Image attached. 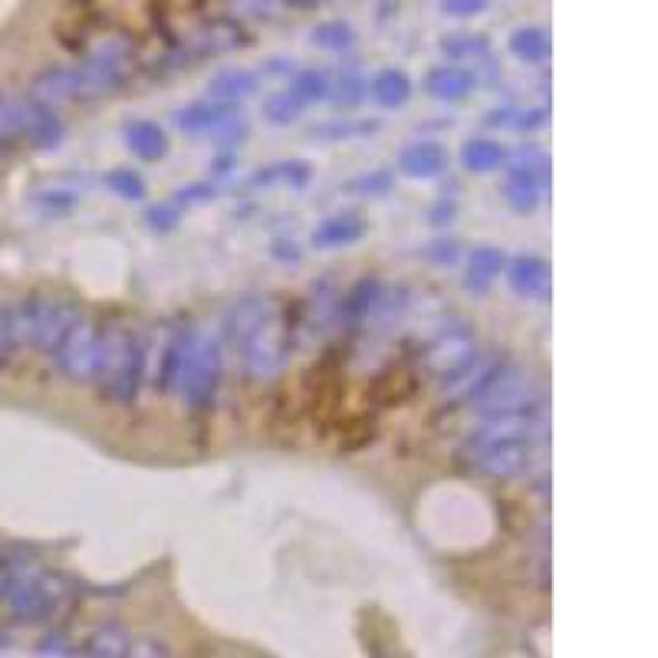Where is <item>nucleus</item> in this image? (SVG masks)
<instances>
[{
    "label": "nucleus",
    "instance_id": "nucleus-18",
    "mask_svg": "<svg viewBox=\"0 0 658 658\" xmlns=\"http://www.w3.org/2000/svg\"><path fill=\"white\" fill-rule=\"evenodd\" d=\"M471 89H475V77L461 67H438L425 80V92L441 102H461L471 96Z\"/></svg>",
    "mask_w": 658,
    "mask_h": 658
},
{
    "label": "nucleus",
    "instance_id": "nucleus-22",
    "mask_svg": "<svg viewBox=\"0 0 658 658\" xmlns=\"http://www.w3.org/2000/svg\"><path fill=\"white\" fill-rule=\"evenodd\" d=\"M245 43V33L241 27L228 23V20H218L211 27H205L198 37H195V57H218V53H228L235 47Z\"/></svg>",
    "mask_w": 658,
    "mask_h": 658
},
{
    "label": "nucleus",
    "instance_id": "nucleus-9",
    "mask_svg": "<svg viewBox=\"0 0 658 658\" xmlns=\"http://www.w3.org/2000/svg\"><path fill=\"white\" fill-rule=\"evenodd\" d=\"M475 356H478V342H475L471 329L458 327L441 332V336H435V339L425 346L418 366H421V372H428V376L448 379L451 372H458V369H461L465 362H471Z\"/></svg>",
    "mask_w": 658,
    "mask_h": 658
},
{
    "label": "nucleus",
    "instance_id": "nucleus-33",
    "mask_svg": "<svg viewBox=\"0 0 658 658\" xmlns=\"http://www.w3.org/2000/svg\"><path fill=\"white\" fill-rule=\"evenodd\" d=\"M379 122H352V119H336L327 126H313L310 139H323V142H342V139H356V136H369L376 132Z\"/></svg>",
    "mask_w": 658,
    "mask_h": 658
},
{
    "label": "nucleus",
    "instance_id": "nucleus-53",
    "mask_svg": "<svg viewBox=\"0 0 658 658\" xmlns=\"http://www.w3.org/2000/svg\"><path fill=\"white\" fill-rule=\"evenodd\" d=\"M7 646H10V639H7V636H3V632H0V652H3V649H7Z\"/></svg>",
    "mask_w": 658,
    "mask_h": 658
},
{
    "label": "nucleus",
    "instance_id": "nucleus-8",
    "mask_svg": "<svg viewBox=\"0 0 658 658\" xmlns=\"http://www.w3.org/2000/svg\"><path fill=\"white\" fill-rule=\"evenodd\" d=\"M53 359H57L60 372L73 382L96 379V369H99V329L96 323L80 317L73 329L63 336V342L53 349Z\"/></svg>",
    "mask_w": 658,
    "mask_h": 658
},
{
    "label": "nucleus",
    "instance_id": "nucleus-2",
    "mask_svg": "<svg viewBox=\"0 0 658 658\" xmlns=\"http://www.w3.org/2000/svg\"><path fill=\"white\" fill-rule=\"evenodd\" d=\"M126 80V63L116 57L96 60L89 67H53L43 70L30 82V99L47 102V106H63V102H86V99H102L116 86Z\"/></svg>",
    "mask_w": 658,
    "mask_h": 658
},
{
    "label": "nucleus",
    "instance_id": "nucleus-40",
    "mask_svg": "<svg viewBox=\"0 0 658 658\" xmlns=\"http://www.w3.org/2000/svg\"><path fill=\"white\" fill-rule=\"evenodd\" d=\"M313 43L323 47V50H346L352 43V30L342 27V23H323L313 30Z\"/></svg>",
    "mask_w": 658,
    "mask_h": 658
},
{
    "label": "nucleus",
    "instance_id": "nucleus-39",
    "mask_svg": "<svg viewBox=\"0 0 658 658\" xmlns=\"http://www.w3.org/2000/svg\"><path fill=\"white\" fill-rule=\"evenodd\" d=\"M181 215H185V211H181L175 201H162V205H152V208L146 211V221H149L152 231L168 235V231H175V228L181 225Z\"/></svg>",
    "mask_w": 658,
    "mask_h": 658
},
{
    "label": "nucleus",
    "instance_id": "nucleus-27",
    "mask_svg": "<svg viewBox=\"0 0 658 658\" xmlns=\"http://www.w3.org/2000/svg\"><path fill=\"white\" fill-rule=\"evenodd\" d=\"M253 92H257V77L250 70H221L208 82V99H218V102H241Z\"/></svg>",
    "mask_w": 658,
    "mask_h": 658
},
{
    "label": "nucleus",
    "instance_id": "nucleus-45",
    "mask_svg": "<svg viewBox=\"0 0 658 658\" xmlns=\"http://www.w3.org/2000/svg\"><path fill=\"white\" fill-rule=\"evenodd\" d=\"M171 649L164 646L162 639H156V636H139V639H132L129 642V656H146V658H159L168 656Z\"/></svg>",
    "mask_w": 658,
    "mask_h": 658
},
{
    "label": "nucleus",
    "instance_id": "nucleus-31",
    "mask_svg": "<svg viewBox=\"0 0 658 658\" xmlns=\"http://www.w3.org/2000/svg\"><path fill=\"white\" fill-rule=\"evenodd\" d=\"M303 109H307V102L293 89H287V92H273L263 102V119L270 126H290V122H297L303 116Z\"/></svg>",
    "mask_w": 658,
    "mask_h": 658
},
{
    "label": "nucleus",
    "instance_id": "nucleus-43",
    "mask_svg": "<svg viewBox=\"0 0 658 658\" xmlns=\"http://www.w3.org/2000/svg\"><path fill=\"white\" fill-rule=\"evenodd\" d=\"M37 656H80V646H73L63 632H50L37 642Z\"/></svg>",
    "mask_w": 658,
    "mask_h": 658
},
{
    "label": "nucleus",
    "instance_id": "nucleus-51",
    "mask_svg": "<svg viewBox=\"0 0 658 658\" xmlns=\"http://www.w3.org/2000/svg\"><path fill=\"white\" fill-rule=\"evenodd\" d=\"M273 257H280V260H293V263L300 260L297 245H283V241H280V245H273Z\"/></svg>",
    "mask_w": 658,
    "mask_h": 658
},
{
    "label": "nucleus",
    "instance_id": "nucleus-15",
    "mask_svg": "<svg viewBox=\"0 0 658 658\" xmlns=\"http://www.w3.org/2000/svg\"><path fill=\"white\" fill-rule=\"evenodd\" d=\"M122 136H126V149L136 159H142V162H162L164 156H168V136H164V129L159 122L132 119V122H126Z\"/></svg>",
    "mask_w": 658,
    "mask_h": 658
},
{
    "label": "nucleus",
    "instance_id": "nucleus-28",
    "mask_svg": "<svg viewBox=\"0 0 658 658\" xmlns=\"http://www.w3.org/2000/svg\"><path fill=\"white\" fill-rule=\"evenodd\" d=\"M379 290H382V280H379V277H362V280L339 300V317L349 320V323L366 320L369 310H372V303H376V297H379Z\"/></svg>",
    "mask_w": 658,
    "mask_h": 658
},
{
    "label": "nucleus",
    "instance_id": "nucleus-37",
    "mask_svg": "<svg viewBox=\"0 0 658 658\" xmlns=\"http://www.w3.org/2000/svg\"><path fill=\"white\" fill-rule=\"evenodd\" d=\"M215 195H218V188L211 185V181H195V185H185V188H178L175 195H171V201L185 211V208H198V205H208V201H215Z\"/></svg>",
    "mask_w": 658,
    "mask_h": 658
},
{
    "label": "nucleus",
    "instance_id": "nucleus-20",
    "mask_svg": "<svg viewBox=\"0 0 658 658\" xmlns=\"http://www.w3.org/2000/svg\"><path fill=\"white\" fill-rule=\"evenodd\" d=\"M362 235H366L362 218H356V215H336V218H327V221L313 231V245L349 247L356 245V241H362Z\"/></svg>",
    "mask_w": 658,
    "mask_h": 658
},
{
    "label": "nucleus",
    "instance_id": "nucleus-42",
    "mask_svg": "<svg viewBox=\"0 0 658 658\" xmlns=\"http://www.w3.org/2000/svg\"><path fill=\"white\" fill-rule=\"evenodd\" d=\"M369 96V86L359 80V77H346V80L336 86V96H329L336 106H359L362 99Z\"/></svg>",
    "mask_w": 658,
    "mask_h": 658
},
{
    "label": "nucleus",
    "instance_id": "nucleus-13",
    "mask_svg": "<svg viewBox=\"0 0 658 658\" xmlns=\"http://www.w3.org/2000/svg\"><path fill=\"white\" fill-rule=\"evenodd\" d=\"M67 136V126L63 119L53 112V106L47 102H37V99H23V129H20V139H27L33 149H57Z\"/></svg>",
    "mask_w": 658,
    "mask_h": 658
},
{
    "label": "nucleus",
    "instance_id": "nucleus-6",
    "mask_svg": "<svg viewBox=\"0 0 658 658\" xmlns=\"http://www.w3.org/2000/svg\"><path fill=\"white\" fill-rule=\"evenodd\" d=\"M63 582L57 576H43V574H13L10 586L3 589V606L13 619L20 622H43L50 619L57 609H60V599H63Z\"/></svg>",
    "mask_w": 658,
    "mask_h": 658
},
{
    "label": "nucleus",
    "instance_id": "nucleus-32",
    "mask_svg": "<svg viewBox=\"0 0 658 658\" xmlns=\"http://www.w3.org/2000/svg\"><path fill=\"white\" fill-rule=\"evenodd\" d=\"M510 50H514V57L524 60V63H540V60L547 57L550 43H547V33H544V30L530 27V30H517V33H514Z\"/></svg>",
    "mask_w": 658,
    "mask_h": 658
},
{
    "label": "nucleus",
    "instance_id": "nucleus-29",
    "mask_svg": "<svg viewBox=\"0 0 658 658\" xmlns=\"http://www.w3.org/2000/svg\"><path fill=\"white\" fill-rule=\"evenodd\" d=\"M507 162V152L497 146V142H488V139H471L465 149H461V164L475 175H488V171H497L500 164Z\"/></svg>",
    "mask_w": 658,
    "mask_h": 658
},
{
    "label": "nucleus",
    "instance_id": "nucleus-30",
    "mask_svg": "<svg viewBox=\"0 0 658 658\" xmlns=\"http://www.w3.org/2000/svg\"><path fill=\"white\" fill-rule=\"evenodd\" d=\"M307 181H310V164L307 162H273L260 168L250 178L253 188H260V185H293V188H300Z\"/></svg>",
    "mask_w": 658,
    "mask_h": 658
},
{
    "label": "nucleus",
    "instance_id": "nucleus-36",
    "mask_svg": "<svg viewBox=\"0 0 658 658\" xmlns=\"http://www.w3.org/2000/svg\"><path fill=\"white\" fill-rule=\"evenodd\" d=\"M20 129H23V102L0 96V139L3 142L20 139Z\"/></svg>",
    "mask_w": 658,
    "mask_h": 658
},
{
    "label": "nucleus",
    "instance_id": "nucleus-49",
    "mask_svg": "<svg viewBox=\"0 0 658 658\" xmlns=\"http://www.w3.org/2000/svg\"><path fill=\"white\" fill-rule=\"evenodd\" d=\"M520 132H537V129H544L547 126V109H527V112H520L517 116V122H514Z\"/></svg>",
    "mask_w": 658,
    "mask_h": 658
},
{
    "label": "nucleus",
    "instance_id": "nucleus-48",
    "mask_svg": "<svg viewBox=\"0 0 658 658\" xmlns=\"http://www.w3.org/2000/svg\"><path fill=\"white\" fill-rule=\"evenodd\" d=\"M461 43H445V53H451V57H478V53H485V43L478 40V37H458Z\"/></svg>",
    "mask_w": 658,
    "mask_h": 658
},
{
    "label": "nucleus",
    "instance_id": "nucleus-50",
    "mask_svg": "<svg viewBox=\"0 0 658 658\" xmlns=\"http://www.w3.org/2000/svg\"><path fill=\"white\" fill-rule=\"evenodd\" d=\"M485 3L488 0H445V13H451V17H471V13L485 10Z\"/></svg>",
    "mask_w": 658,
    "mask_h": 658
},
{
    "label": "nucleus",
    "instance_id": "nucleus-38",
    "mask_svg": "<svg viewBox=\"0 0 658 658\" xmlns=\"http://www.w3.org/2000/svg\"><path fill=\"white\" fill-rule=\"evenodd\" d=\"M293 92L303 99V102H320V99H329V80L317 70H303L297 82H293Z\"/></svg>",
    "mask_w": 658,
    "mask_h": 658
},
{
    "label": "nucleus",
    "instance_id": "nucleus-46",
    "mask_svg": "<svg viewBox=\"0 0 658 658\" xmlns=\"http://www.w3.org/2000/svg\"><path fill=\"white\" fill-rule=\"evenodd\" d=\"M13 349H17V339H13V320H10V310H7V307H0V362H7Z\"/></svg>",
    "mask_w": 658,
    "mask_h": 658
},
{
    "label": "nucleus",
    "instance_id": "nucleus-17",
    "mask_svg": "<svg viewBox=\"0 0 658 658\" xmlns=\"http://www.w3.org/2000/svg\"><path fill=\"white\" fill-rule=\"evenodd\" d=\"M448 168V152L438 142H415L399 156V171L406 178H438Z\"/></svg>",
    "mask_w": 658,
    "mask_h": 658
},
{
    "label": "nucleus",
    "instance_id": "nucleus-16",
    "mask_svg": "<svg viewBox=\"0 0 658 658\" xmlns=\"http://www.w3.org/2000/svg\"><path fill=\"white\" fill-rule=\"evenodd\" d=\"M415 392H418V376L411 372L409 366H389V369L372 382V402L382 406V409L406 406Z\"/></svg>",
    "mask_w": 658,
    "mask_h": 658
},
{
    "label": "nucleus",
    "instance_id": "nucleus-21",
    "mask_svg": "<svg viewBox=\"0 0 658 658\" xmlns=\"http://www.w3.org/2000/svg\"><path fill=\"white\" fill-rule=\"evenodd\" d=\"M415 86L402 70H382L376 80L369 82V96L382 106V109H402L411 99Z\"/></svg>",
    "mask_w": 658,
    "mask_h": 658
},
{
    "label": "nucleus",
    "instance_id": "nucleus-19",
    "mask_svg": "<svg viewBox=\"0 0 658 658\" xmlns=\"http://www.w3.org/2000/svg\"><path fill=\"white\" fill-rule=\"evenodd\" d=\"M273 310H277V303H273V300H245V303H238V307L228 313V323H225V329H228V339H231L235 346H245L247 336L260 327Z\"/></svg>",
    "mask_w": 658,
    "mask_h": 658
},
{
    "label": "nucleus",
    "instance_id": "nucleus-3",
    "mask_svg": "<svg viewBox=\"0 0 658 658\" xmlns=\"http://www.w3.org/2000/svg\"><path fill=\"white\" fill-rule=\"evenodd\" d=\"M82 310L73 300L63 297H27L23 303H17L10 310L13 320V339L17 346H30L40 349L47 356H53V349L63 342V336L73 329V323L80 320Z\"/></svg>",
    "mask_w": 658,
    "mask_h": 658
},
{
    "label": "nucleus",
    "instance_id": "nucleus-24",
    "mask_svg": "<svg viewBox=\"0 0 658 658\" xmlns=\"http://www.w3.org/2000/svg\"><path fill=\"white\" fill-rule=\"evenodd\" d=\"M504 263H507L504 260V250H497V247H478L471 253V260H468V290L485 293L493 280L500 277Z\"/></svg>",
    "mask_w": 658,
    "mask_h": 658
},
{
    "label": "nucleus",
    "instance_id": "nucleus-5",
    "mask_svg": "<svg viewBox=\"0 0 658 658\" xmlns=\"http://www.w3.org/2000/svg\"><path fill=\"white\" fill-rule=\"evenodd\" d=\"M468 399L478 406L481 415L537 409V402L530 396V376L514 362H491L485 369V376L475 382Z\"/></svg>",
    "mask_w": 658,
    "mask_h": 658
},
{
    "label": "nucleus",
    "instance_id": "nucleus-34",
    "mask_svg": "<svg viewBox=\"0 0 658 658\" xmlns=\"http://www.w3.org/2000/svg\"><path fill=\"white\" fill-rule=\"evenodd\" d=\"M106 188H109L112 195H119L122 201H142V198H146V181H142V175L132 171V168H112V171L106 175Z\"/></svg>",
    "mask_w": 658,
    "mask_h": 658
},
{
    "label": "nucleus",
    "instance_id": "nucleus-47",
    "mask_svg": "<svg viewBox=\"0 0 658 658\" xmlns=\"http://www.w3.org/2000/svg\"><path fill=\"white\" fill-rule=\"evenodd\" d=\"M425 257H428L431 263H458L461 250H458L455 241H435V245H428Z\"/></svg>",
    "mask_w": 658,
    "mask_h": 658
},
{
    "label": "nucleus",
    "instance_id": "nucleus-1",
    "mask_svg": "<svg viewBox=\"0 0 658 658\" xmlns=\"http://www.w3.org/2000/svg\"><path fill=\"white\" fill-rule=\"evenodd\" d=\"M146 342L132 327H109L99 332L96 379L116 406H132L146 382Z\"/></svg>",
    "mask_w": 658,
    "mask_h": 658
},
{
    "label": "nucleus",
    "instance_id": "nucleus-25",
    "mask_svg": "<svg viewBox=\"0 0 658 658\" xmlns=\"http://www.w3.org/2000/svg\"><path fill=\"white\" fill-rule=\"evenodd\" d=\"M191 346H195V336H191V332H178V336L164 346L162 372H159V382H156L162 392L178 389V379H181V372H185V362H188V356H191Z\"/></svg>",
    "mask_w": 658,
    "mask_h": 658
},
{
    "label": "nucleus",
    "instance_id": "nucleus-54",
    "mask_svg": "<svg viewBox=\"0 0 658 658\" xmlns=\"http://www.w3.org/2000/svg\"><path fill=\"white\" fill-rule=\"evenodd\" d=\"M293 3H307L310 7V3H323V0H293Z\"/></svg>",
    "mask_w": 658,
    "mask_h": 658
},
{
    "label": "nucleus",
    "instance_id": "nucleus-23",
    "mask_svg": "<svg viewBox=\"0 0 658 658\" xmlns=\"http://www.w3.org/2000/svg\"><path fill=\"white\" fill-rule=\"evenodd\" d=\"M504 195H507V205H510L517 215H530V211H537V205H540V178L530 175V171L510 168L507 185H504Z\"/></svg>",
    "mask_w": 658,
    "mask_h": 658
},
{
    "label": "nucleus",
    "instance_id": "nucleus-41",
    "mask_svg": "<svg viewBox=\"0 0 658 658\" xmlns=\"http://www.w3.org/2000/svg\"><path fill=\"white\" fill-rule=\"evenodd\" d=\"M349 188L359 191V195H366V198H379V195H386V191L392 188V175H389V171H372V175L356 178Z\"/></svg>",
    "mask_w": 658,
    "mask_h": 658
},
{
    "label": "nucleus",
    "instance_id": "nucleus-35",
    "mask_svg": "<svg viewBox=\"0 0 658 658\" xmlns=\"http://www.w3.org/2000/svg\"><path fill=\"white\" fill-rule=\"evenodd\" d=\"M82 188L80 185H67V181H60V185H47V188H40V191H33V201L37 205H43V208H70V205H77L80 201Z\"/></svg>",
    "mask_w": 658,
    "mask_h": 658
},
{
    "label": "nucleus",
    "instance_id": "nucleus-12",
    "mask_svg": "<svg viewBox=\"0 0 658 658\" xmlns=\"http://www.w3.org/2000/svg\"><path fill=\"white\" fill-rule=\"evenodd\" d=\"M534 438H514V441H500L493 448H485L478 458H475V468L488 478H497V481H510L517 475H524L530 465H534Z\"/></svg>",
    "mask_w": 658,
    "mask_h": 658
},
{
    "label": "nucleus",
    "instance_id": "nucleus-11",
    "mask_svg": "<svg viewBox=\"0 0 658 658\" xmlns=\"http://www.w3.org/2000/svg\"><path fill=\"white\" fill-rule=\"evenodd\" d=\"M175 126L181 132L201 136V132H215V136H231L241 126V112L235 109V102H218V99H205V102H191L185 109L175 112Z\"/></svg>",
    "mask_w": 658,
    "mask_h": 658
},
{
    "label": "nucleus",
    "instance_id": "nucleus-7",
    "mask_svg": "<svg viewBox=\"0 0 658 658\" xmlns=\"http://www.w3.org/2000/svg\"><path fill=\"white\" fill-rule=\"evenodd\" d=\"M221 386V349L218 342H198L191 346V356L185 362V372L178 379V392L191 411H208L215 406Z\"/></svg>",
    "mask_w": 658,
    "mask_h": 658
},
{
    "label": "nucleus",
    "instance_id": "nucleus-4",
    "mask_svg": "<svg viewBox=\"0 0 658 658\" xmlns=\"http://www.w3.org/2000/svg\"><path fill=\"white\" fill-rule=\"evenodd\" d=\"M241 349H245L247 376L257 382L273 379L287 369L290 349H293V329H290V320L280 313V307L247 336Z\"/></svg>",
    "mask_w": 658,
    "mask_h": 658
},
{
    "label": "nucleus",
    "instance_id": "nucleus-14",
    "mask_svg": "<svg viewBox=\"0 0 658 658\" xmlns=\"http://www.w3.org/2000/svg\"><path fill=\"white\" fill-rule=\"evenodd\" d=\"M507 280H510V287L520 297H527V300H547L550 297V283H554V273H550V263L544 257L520 253L517 260H510Z\"/></svg>",
    "mask_w": 658,
    "mask_h": 658
},
{
    "label": "nucleus",
    "instance_id": "nucleus-44",
    "mask_svg": "<svg viewBox=\"0 0 658 658\" xmlns=\"http://www.w3.org/2000/svg\"><path fill=\"white\" fill-rule=\"evenodd\" d=\"M510 168H520V171H530V175L544 178V175H547V156L527 146V149H520V152L510 159Z\"/></svg>",
    "mask_w": 658,
    "mask_h": 658
},
{
    "label": "nucleus",
    "instance_id": "nucleus-10",
    "mask_svg": "<svg viewBox=\"0 0 658 658\" xmlns=\"http://www.w3.org/2000/svg\"><path fill=\"white\" fill-rule=\"evenodd\" d=\"M534 431H537V409L488 415V421L465 441L461 458L465 461H475L485 448H493L500 441H514V438H534Z\"/></svg>",
    "mask_w": 658,
    "mask_h": 658
},
{
    "label": "nucleus",
    "instance_id": "nucleus-52",
    "mask_svg": "<svg viewBox=\"0 0 658 658\" xmlns=\"http://www.w3.org/2000/svg\"><path fill=\"white\" fill-rule=\"evenodd\" d=\"M13 574H17V570H13L10 564H3V560H0V596H3V589L10 586V579H13Z\"/></svg>",
    "mask_w": 658,
    "mask_h": 658
},
{
    "label": "nucleus",
    "instance_id": "nucleus-26",
    "mask_svg": "<svg viewBox=\"0 0 658 658\" xmlns=\"http://www.w3.org/2000/svg\"><path fill=\"white\" fill-rule=\"evenodd\" d=\"M129 636L119 626H99L96 632H89L82 639L80 656L89 658H122L129 656Z\"/></svg>",
    "mask_w": 658,
    "mask_h": 658
}]
</instances>
